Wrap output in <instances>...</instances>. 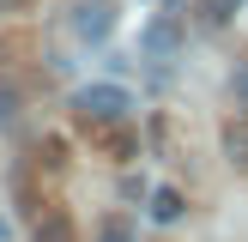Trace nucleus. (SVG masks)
I'll list each match as a JSON object with an SVG mask.
<instances>
[{
  "mask_svg": "<svg viewBox=\"0 0 248 242\" xmlns=\"http://www.w3.org/2000/svg\"><path fill=\"white\" fill-rule=\"evenodd\" d=\"M182 212H188V200H182V188H170V182H157V188L145 194V218H152V224H182Z\"/></svg>",
  "mask_w": 248,
  "mask_h": 242,
  "instance_id": "4",
  "label": "nucleus"
},
{
  "mask_svg": "<svg viewBox=\"0 0 248 242\" xmlns=\"http://www.w3.org/2000/svg\"><path fill=\"white\" fill-rule=\"evenodd\" d=\"M182 36H188L182 12H170V6H164L152 24H145V43H140V48H145V60H152V67H170V60L182 55Z\"/></svg>",
  "mask_w": 248,
  "mask_h": 242,
  "instance_id": "2",
  "label": "nucleus"
},
{
  "mask_svg": "<svg viewBox=\"0 0 248 242\" xmlns=\"http://www.w3.org/2000/svg\"><path fill=\"white\" fill-rule=\"evenodd\" d=\"M73 115L85 121V127H115V121L133 115V91L115 79H97V85H79L73 91Z\"/></svg>",
  "mask_w": 248,
  "mask_h": 242,
  "instance_id": "1",
  "label": "nucleus"
},
{
  "mask_svg": "<svg viewBox=\"0 0 248 242\" xmlns=\"http://www.w3.org/2000/svg\"><path fill=\"white\" fill-rule=\"evenodd\" d=\"M67 139H55V133H48V139H43V169H61V164H67Z\"/></svg>",
  "mask_w": 248,
  "mask_h": 242,
  "instance_id": "11",
  "label": "nucleus"
},
{
  "mask_svg": "<svg viewBox=\"0 0 248 242\" xmlns=\"http://www.w3.org/2000/svg\"><path fill=\"white\" fill-rule=\"evenodd\" d=\"M67 24H73V36L79 43H109V30H115V0H73V12H67Z\"/></svg>",
  "mask_w": 248,
  "mask_h": 242,
  "instance_id": "3",
  "label": "nucleus"
},
{
  "mask_svg": "<svg viewBox=\"0 0 248 242\" xmlns=\"http://www.w3.org/2000/svg\"><path fill=\"white\" fill-rule=\"evenodd\" d=\"M12 109H18V85L0 73V127H12Z\"/></svg>",
  "mask_w": 248,
  "mask_h": 242,
  "instance_id": "10",
  "label": "nucleus"
},
{
  "mask_svg": "<svg viewBox=\"0 0 248 242\" xmlns=\"http://www.w3.org/2000/svg\"><path fill=\"white\" fill-rule=\"evenodd\" d=\"M103 151L115 157V164H133V151H140V133H133L127 121H115V127H103Z\"/></svg>",
  "mask_w": 248,
  "mask_h": 242,
  "instance_id": "6",
  "label": "nucleus"
},
{
  "mask_svg": "<svg viewBox=\"0 0 248 242\" xmlns=\"http://www.w3.org/2000/svg\"><path fill=\"white\" fill-rule=\"evenodd\" d=\"M194 12H200L206 24H230L242 12V0H194Z\"/></svg>",
  "mask_w": 248,
  "mask_h": 242,
  "instance_id": "8",
  "label": "nucleus"
},
{
  "mask_svg": "<svg viewBox=\"0 0 248 242\" xmlns=\"http://www.w3.org/2000/svg\"><path fill=\"white\" fill-rule=\"evenodd\" d=\"M224 157H230V169H248V109H236V115L224 121Z\"/></svg>",
  "mask_w": 248,
  "mask_h": 242,
  "instance_id": "5",
  "label": "nucleus"
},
{
  "mask_svg": "<svg viewBox=\"0 0 248 242\" xmlns=\"http://www.w3.org/2000/svg\"><path fill=\"white\" fill-rule=\"evenodd\" d=\"M18 6H31V0H0V12H18Z\"/></svg>",
  "mask_w": 248,
  "mask_h": 242,
  "instance_id": "12",
  "label": "nucleus"
},
{
  "mask_svg": "<svg viewBox=\"0 0 248 242\" xmlns=\"http://www.w3.org/2000/svg\"><path fill=\"white\" fill-rule=\"evenodd\" d=\"M97 242H133V218L127 212H109L103 224H97Z\"/></svg>",
  "mask_w": 248,
  "mask_h": 242,
  "instance_id": "9",
  "label": "nucleus"
},
{
  "mask_svg": "<svg viewBox=\"0 0 248 242\" xmlns=\"http://www.w3.org/2000/svg\"><path fill=\"white\" fill-rule=\"evenodd\" d=\"M31 242H73L67 212H43V218H36V230H31Z\"/></svg>",
  "mask_w": 248,
  "mask_h": 242,
  "instance_id": "7",
  "label": "nucleus"
}]
</instances>
